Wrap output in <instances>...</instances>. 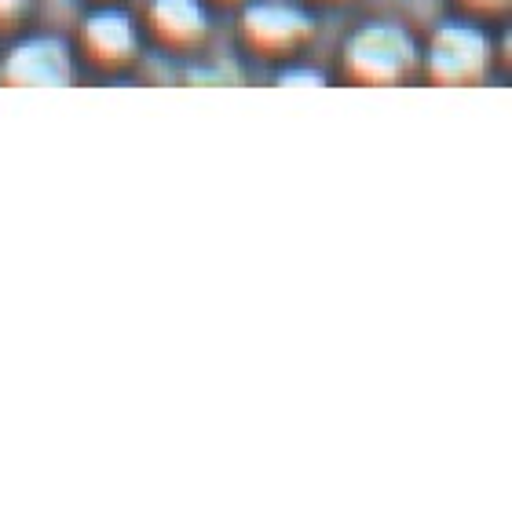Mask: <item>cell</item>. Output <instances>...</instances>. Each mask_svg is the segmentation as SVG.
Returning a JSON list of instances; mask_svg holds the SVG:
<instances>
[{
    "mask_svg": "<svg viewBox=\"0 0 512 512\" xmlns=\"http://www.w3.org/2000/svg\"><path fill=\"white\" fill-rule=\"evenodd\" d=\"M246 22H249V37L264 44H289L308 30L304 15H297V11H289V8H278V4H260V8L249 11Z\"/></svg>",
    "mask_w": 512,
    "mask_h": 512,
    "instance_id": "obj_4",
    "label": "cell"
},
{
    "mask_svg": "<svg viewBox=\"0 0 512 512\" xmlns=\"http://www.w3.org/2000/svg\"><path fill=\"white\" fill-rule=\"evenodd\" d=\"M88 41L96 44L103 55H125L132 48V26H128L125 15H96L92 26H88Z\"/></svg>",
    "mask_w": 512,
    "mask_h": 512,
    "instance_id": "obj_6",
    "label": "cell"
},
{
    "mask_svg": "<svg viewBox=\"0 0 512 512\" xmlns=\"http://www.w3.org/2000/svg\"><path fill=\"white\" fill-rule=\"evenodd\" d=\"M154 19L169 37H198L205 30V11L194 0H158Z\"/></svg>",
    "mask_w": 512,
    "mask_h": 512,
    "instance_id": "obj_5",
    "label": "cell"
},
{
    "mask_svg": "<svg viewBox=\"0 0 512 512\" xmlns=\"http://www.w3.org/2000/svg\"><path fill=\"white\" fill-rule=\"evenodd\" d=\"M26 0H0V19H8V15H15V11L22 8Z\"/></svg>",
    "mask_w": 512,
    "mask_h": 512,
    "instance_id": "obj_7",
    "label": "cell"
},
{
    "mask_svg": "<svg viewBox=\"0 0 512 512\" xmlns=\"http://www.w3.org/2000/svg\"><path fill=\"white\" fill-rule=\"evenodd\" d=\"M410 59H414L410 37L395 26H370L352 44V66L366 81H392L410 66Z\"/></svg>",
    "mask_w": 512,
    "mask_h": 512,
    "instance_id": "obj_1",
    "label": "cell"
},
{
    "mask_svg": "<svg viewBox=\"0 0 512 512\" xmlns=\"http://www.w3.org/2000/svg\"><path fill=\"white\" fill-rule=\"evenodd\" d=\"M8 81L15 85H66L63 44L33 41L15 48V55L8 59Z\"/></svg>",
    "mask_w": 512,
    "mask_h": 512,
    "instance_id": "obj_3",
    "label": "cell"
},
{
    "mask_svg": "<svg viewBox=\"0 0 512 512\" xmlns=\"http://www.w3.org/2000/svg\"><path fill=\"white\" fill-rule=\"evenodd\" d=\"M483 37L476 30H465V26H447L439 33L436 52H432V70H436L443 81H465V77L480 74L483 66Z\"/></svg>",
    "mask_w": 512,
    "mask_h": 512,
    "instance_id": "obj_2",
    "label": "cell"
},
{
    "mask_svg": "<svg viewBox=\"0 0 512 512\" xmlns=\"http://www.w3.org/2000/svg\"><path fill=\"white\" fill-rule=\"evenodd\" d=\"M472 4H498V0H472Z\"/></svg>",
    "mask_w": 512,
    "mask_h": 512,
    "instance_id": "obj_8",
    "label": "cell"
}]
</instances>
